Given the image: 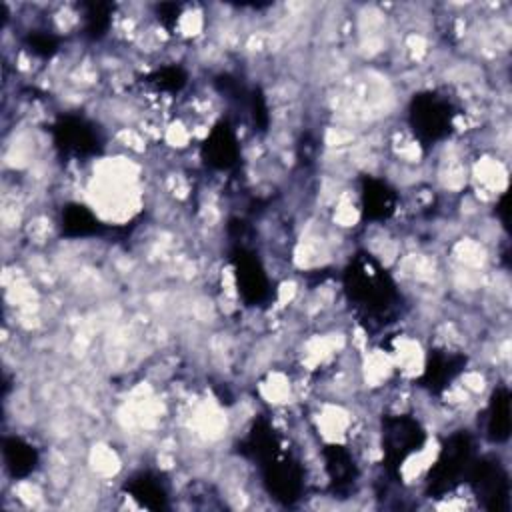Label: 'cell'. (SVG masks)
<instances>
[{
	"instance_id": "6da1fadb",
	"label": "cell",
	"mask_w": 512,
	"mask_h": 512,
	"mask_svg": "<svg viewBox=\"0 0 512 512\" xmlns=\"http://www.w3.org/2000/svg\"><path fill=\"white\" fill-rule=\"evenodd\" d=\"M342 282L354 314L366 328H384L400 314L396 282L370 254H356L346 266Z\"/></svg>"
},
{
	"instance_id": "7a4b0ae2",
	"label": "cell",
	"mask_w": 512,
	"mask_h": 512,
	"mask_svg": "<svg viewBox=\"0 0 512 512\" xmlns=\"http://www.w3.org/2000/svg\"><path fill=\"white\" fill-rule=\"evenodd\" d=\"M242 452L258 462L264 484L276 500L292 504L300 498L304 488L302 466L268 422L254 424L242 442Z\"/></svg>"
},
{
	"instance_id": "3957f363",
	"label": "cell",
	"mask_w": 512,
	"mask_h": 512,
	"mask_svg": "<svg viewBox=\"0 0 512 512\" xmlns=\"http://www.w3.org/2000/svg\"><path fill=\"white\" fill-rule=\"evenodd\" d=\"M474 462V440L466 430H458L446 438L436 462L426 478L428 496H444L458 484L466 482Z\"/></svg>"
},
{
	"instance_id": "277c9868",
	"label": "cell",
	"mask_w": 512,
	"mask_h": 512,
	"mask_svg": "<svg viewBox=\"0 0 512 512\" xmlns=\"http://www.w3.org/2000/svg\"><path fill=\"white\" fill-rule=\"evenodd\" d=\"M454 114L448 98L436 92H422L410 102L408 122L420 144L434 146L452 132Z\"/></svg>"
},
{
	"instance_id": "5b68a950",
	"label": "cell",
	"mask_w": 512,
	"mask_h": 512,
	"mask_svg": "<svg viewBox=\"0 0 512 512\" xmlns=\"http://www.w3.org/2000/svg\"><path fill=\"white\" fill-rule=\"evenodd\" d=\"M426 442V432L412 414H390L382 418V456L390 474L418 452Z\"/></svg>"
},
{
	"instance_id": "8992f818",
	"label": "cell",
	"mask_w": 512,
	"mask_h": 512,
	"mask_svg": "<svg viewBox=\"0 0 512 512\" xmlns=\"http://www.w3.org/2000/svg\"><path fill=\"white\" fill-rule=\"evenodd\" d=\"M466 482L486 510H508V474L496 458H474Z\"/></svg>"
},
{
	"instance_id": "52a82bcc",
	"label": "cell",
	"mask_w": 512,
	"mask_h": 512,
	"mask_svg": "<svg viewBox=\"0 0 512 512\" xmlns=\"http://www.w3.org/2000/svg\"><path fill=\"white\" fill-rule=\"evenodd\" d=\"M54 146L72 158H88L94 156L100 146V134L92 122L82 116H62L52 126Z\"/></svg>"
},
{
	"instance_id": "ba28073f",
	"label": "cell",
	"mask_w": 512,
	"mask_h": 512,
	"mask_svg": "<svg viewBox=\"0 0 512 512\" xmlns=\"http://www.w3.org/2000/svg\"><path fill=\"white\" fill-rule=\"evenodd\" d=\"M232 266L242 300L250 306L266 302L270 296V280L260 258L252 250L236 246L232 252Z\"/></svg>"
},
{
	"instance_id": "9c48e42d",
	"label": "cell",
	"mask_w": 512,
	"mask_h": 512,
	"mask_svg": "<svg viewBox=\"0 0 512 512\" xmlns=\"http://www.w3.org/2000/svg\"><path fill=\"white\" fill-rule=\"evenodd\" d=\"M202 158L210 168L216 170H228L238 162L240 144L234 134V128L226 120H220L208 132L202 144Z\"/></svg>"
},
{
	"instance_id": "30bf717a",
	"label": "cell",
	"mask_w": 512,
	"mask_h": 512,
	"mask_svg": "<svg viewBox=\"0 0 512 512\" xmlns=\"http://www.w3.org/2000/svg\"><path fill=\"white\" fill-rule=\"evenodd\" d=\"M466 366V356L452 350H434L428 354L424 372H422V386L432 392L444 390Z\"/></svg>"
},
{
	"instance_id": "8fae6325",
	"label": "cell",
	"mask_w": 512,
	"mask_h": 512,
	"mask_svg": "<svg viewBox=\"0 0 512 512\" xmlns=\"http://www.w3.org/2000/svg\"><path fill=\"white\" fill-rule=\"evenodd\" d=\"M360 204L364 218L372 222H382L394 214L398 196L384 180L366 176L360 188Z\"/></svg>"
},
{
	"instance_id": "7c38bea8",
	"label": "cell",
	"mask_w": 512,
	"mask_h": 512,
	"mask_svg": "<svg viewBox=\"0 0 512 512\" xmlns=\"http://www.w3.org/2000/svg\"><path fill=\"white\" fill-rule=\"evenodd\" d=\"M322 458H324V470L328 474V480L334 492H348L358 478V468L352 452L344 446L330 444L322 450Z\"/></svg>"
},
{
	"instance_id": "4fadbf2b",
	"label": "cell",
	"mask_w": 512,
	"mask_h": 512,
	"mask_svg": "<svg viewBox=\"0 0 512 512\" xmlns=\"http://www.w3.org/2000/svg\"><path fill=\"white\" fill-rule=\"evenodd\" d=\"M2 458H4V466L6 470L14 476V478H26L28 474L34 472L36 464H38V452L36 448L18 438V436H8L2 442Z\"/></svg>"
},
{
	"instance_id": "5bb4252c",
	"label": "cell",
	"mask_w": 512,
	"mask_h": 512,
	"mask_svg": "<svg viewBox=\"0 0 512 512\" xmlns=\"http://www.w3.org/2000/svg\"><path fill=\"white\" fill-rule=\"evenodd\" d=\"M126 492L144 508L150 510H160L166 508V500H168V492L164 482L154 476L152 472H140L134 474L128 482H126Z\"/></svg>"
},
{
	"instance_id": "9a60e30c",
	"label": "cell",
	"mask_w": 512,
	"mask_h": 512,
	"mask_svg": "<svg viewBox=\"0 0 512 512\" xmlns=\"http://www.w3.org/2000/svg\"><path fill=\"white\" fill-rule=\"evenodd\" d=\"M486 434L492 442H504L510 436V394L508 388L494 390L486 410Z\"/></svg>"
},
{
	"instance_id": "2e32d148",
	"label": "cell",
	"mask_w": 512,
	"mask_h": 512,
	"mask_svg": "<svg viewBox=\"0 0 512 512\" xmlns=\"http://www.w3.org/2000/svg\"><path fill=\"white\" fill-rule=\"evenodd\" d=\"M62 232L70 238H86L100 232V220L84 204H68L62 210Z\"/></svg>"
},
{
	"instance_id": "e0dca14e",
	"label": "cell",
	"mask_w": 512,
	"mask_h": 512,
	"mask_svg": "<svg viewBox=\"0 0 512 512\" xmlns=\"http://www.w3.org/2000/svg\"><path fill=\"white\" fill-rule=\"evenodd\" d=\"M110 26V6L108 4H86L84 6V34L98 40L106 34Z\"/></svg>"
},
{
	"instance_id": "ac0fdd59",
	"label": "cell",
	"mask_w": 512,
	"mask_h": 512,
	"mask_svg": "<svg viewBox=\"0 0 512 512\" xmlns=\"http://www.w3.org/2000/svg\"><path fill=\"white\" fill-rule=\"evenodd\" d=\"M150 82L164 92H178L186 84V72L180 66H162L150 74Z\"/></svg>"
},
{
	"instance_id": "d6986e66",
	"label": "cell",
	"mask_w": 512,
	"mask_h": 512,
	"mask_svg": "<svg viewBox=\"0 0 512 512\" xmlns=\"http://www.w3.org/2000/svg\"><path fill=\"white\" fill-rule=\"evenodd\" d=\"M28 48L34 54H38L42 58H48L58 50V40L48 32H34V34L28 36Z\"/></svg>"
},
{
	"instance_id": "ffe728a7",
	"label": "cell",
	"mask_w": 512,
	"mask_h": 512,
	"mask_svg": "<svg viewBox=\"0 0 512 512\" xmlns=\"http://www.w3.org/2000/svg\"><path fill=\"white\" fill-rule=\"evenodd\" d=\"M156 14H158V20L162 22V26L172 30L176 26V22H178L180 6L174 4V2H164V4L156 6Z\"/></svg>"
}]
</instances>
